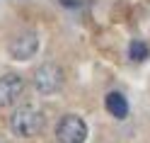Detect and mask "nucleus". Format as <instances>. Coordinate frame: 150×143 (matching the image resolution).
Returning <instances> with one entry per match:
<instances>
[{
	"instance_id": "4",
	"label": "nucleus",
	"mask_w": 150,
	"mask_h": 143,
	"mask_svg": "<svg viewBox=\"0 0 150 143\" xmlns=\"http://www.w3.org/2000/svg\"><path fill=\"white\" fill-rule=\"evenodd\" d=\"M24 92V80L17 73L0 75V107H12Z\"/></svg>"
},
{
	"instance_id": "6",
	"label": "nucleus",
	"mask_w": 150,
	"mask_h": 143,
	"mask_svg": "<svg viewBox=\"0 0 150 143\" xmlns=\"http://www.w3.org/2000/svg\"><path fill=\"white\" fill-rule=\"evenodd\" d=\"M104 104H107V112L114 119H124L126 114H128V102H126V97L121 92H109L107 100H104Z\"/></svg>"
},
{
	"instance_id": "3",
	"label": "nucleus",
	"mask_w": 150,
	"mask_h": 143,
	"mask_svg": "<svg viewBox=\"0 0 150 143\" xmlns=\"http://www.w3.org/2000/svg\"><path fill=\"white\" fill-rule=\"evenodd\" d=\"M34 88L41 95H53L63 88V70L56 63H44L34 70Z\"/></svg>"
},
{
	"instance_id": "7",
	"label": "nucleus",
	"mask_w": 150,
	"mask_h": 143,
	"mask_svg": "<svg viewBox=\"0 0 150 143\" xmlns=\"http://www.w3.org/2000/svg\"><path fill=\"white\" fill-rule=\"evenodd\" d=\"M150 56V49H148V44L145 41H131V49H128V58L131 61H136V63H140V61H145Z\"/></svg>"
},
{
	"instance_id": "5",
	"label": "nucleus",
	"mask_w": 150,
	"mask_h": 143,
	"mask_svg": "<svg viewBox=\"0 0 150 143\" xmlns=\"http://www.w3.org/2000/svg\"><path fill=\"white\" fill-rule=\"evenodd\" d=\"M39 51V36L36 32H22L10 41V56L15 61H27Z\"/></svg>"
},
{
	"instance_id": "1",
	"label": "nucleus",
	"mask_w": 150,
	"mask_h": 143,
	"mask_svg": "<svg viewBox=\"0 0 150 143\" xmlns=\"http://www.w3.org/2000/svg\"><path fill=\"white\" fill-rule=\"evenodd\" d=\"M10 129L15 136L20 138H29V136H36L41 129H44V114L32 107V104H24V107L15 109V114L10 117Z\"/></svg>"
},
{
	"instance_id": "2",
	"label": "nucleus",
	"mask_w": 150,
	"mask_h": 143,
	"mask_svg": "<svg viewBox=\"0 0 150 143\" xmlns=\"http://www.w3.org/2000/svg\"><path fill=\"white\" fill-rule=\"evenodd\" d=\"M87 124L78 114H65L56 124V141L58 143H85Z\"/></svg>"
}]
</instances>
